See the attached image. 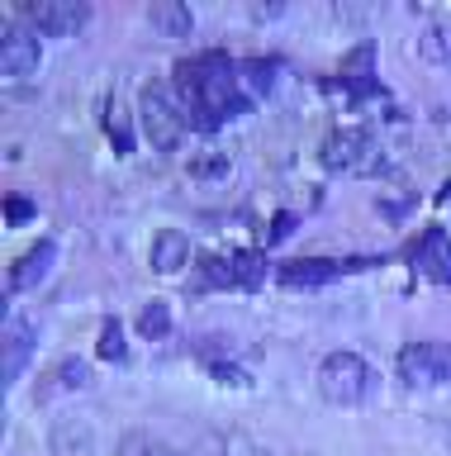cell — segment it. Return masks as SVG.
Returning a JSON list of instances; mask_svg holds the SVG:
<instances>
[{
    "label": "cell",
    "instance_id": "cell-23",
    "mask_svg": "<svg viewBox=\"0 0 451 456\" xmlns=\"http://www.w3.org/2000/svg\"><path fill=\"white\" fill-rule=\"evenodd\" d=\"M219 456H257V447H252L247 437H238V433H223L219 437Z\"/></svg>",
    "mask_w": 451,
    "mask_h": 456
},
{
    "label": "cell",
    "instance_id": "cell-8",
    "mask_svg": "<svg viewBox=\"0 0 451 456\" xmlns=\"http://www.w3.org/2000/svg\"><path fill=\"white\" fill-rule=\"evenodd\" d=\"M408 256H414V266H423L428 276H451V238L447 228H423V238L408 248Z\"/></svg>",
    "mask_w": 451,
    "mask_h": 456
},
{
    "label": "cell",
    "instance_id": "cell-9",
    "mask_svg": "<svg viewBox=\"0 0 451 456\" xmlns=\"http://www.w3.org/2000/svg\"><path fill=\"white\" fill-rule=\"evenodd\" d=\"M52 262H58V242H52V238H38L34 248L15 262V271H10V290H29V285H38V281L48 276Z\"/></svg>",
    "mask_w": 451,
    "mask_h": 456
},
{
    "label": "cell",
    "instance_id": "cell-3",
    "mask_svg": "<svg viewBox=\"0 0 451 456\" xmlns=\"http://www.w3.org/2000/svg\"><path fill=\"white\" fill-rule=\"evenodd\" d=\"M399 376L404 385H418V390L442 385L451 376V347L447 342H408L399 352Z\"/></svg>",
    "mask_w": 451,
    "mask_h": 456
},
{
    "label": "cell",
    "instance_id": "cell-1",
    "mask_svg": "<svg viewBox=\"0 0 451 456\" xmlns=\"http://www.w3.org/2000/svg\"><path fill=\"white\" fill-rule=\"evenodd\" d=\"M138 119H143V134L152 138V148L172 152L181 134H186V105L172 95V86L166 81H148L143 86V100H138Z\"/></svg>",
    "mask_w": 451,
    "mask_h": 456
},
{
    "label": "cell",
    "instance_id": "cell-11",
    "mask_svg": "<svg viewBox=\"0 0 451 456\" xmlns=\"http://www.w3.org/2000/svg\"><path fill=\"white\" fill-rule=\"evenodd\" d=\"M186 256H190V238L181 228H162L157 242H152V271L157 276H176L186 266Z\"/></svg>",
    "mask_w": 451,
    "mask_h": 456
},
{
    "label": "cell",
    "instance_id": "cell-10",
    "mask_svg": "<svg viewBox=\"0 0 451 456\" xmlns=\"http://www.w3.org/2000/svg\"><path fill=\"white\" fill-rule=\"evenodd\" d=\"M342 262H328V256H300V262H280L276 266V281L280 285H328Z\"/></svg>",
    "mask_w": 451,
    "mask_h": 456
},
{
    "label": "cell",
    "instance_id": "cell-15",
    "mask_svg": "<svg viewBox=\"0 0 451 456\" xmlns=\"http://www.w3.org/2000/svg\"><path fill=\"white\" fill-rule=\"evenodd\" d=\"M418 53L428 57V62H447V57H451V24L437 20V24L423 28V34H418Z\"/></svg>",
    "mask_w": 451,
    "mask_h": 456
},
{
    "label": "cell",
    "instance_id": "cell-4",
    "mask_svg": "<svg viewBox=\"0 0 451 456\" xmlns=\"http://www.w3.org/2000/svg\"><path fill=\"white\" fill-rule=\"evenodd\" d=\"M323 162L333 171H375L380 167V148L366 128H337L323 142Z\"/></svg>",
    "mask_w": 451,
    "mask_h": 456
},
{
    "label": "cell",
    "instance_id": "cell-21",
    "mask_svg": "<svg viewBox=\"0 0 451 456\" xmlns=\"http://www.w3.org/2000/svg\"><path fill=\"white\" fill-rule=\"evenodd\" d=\"M86 380H91V366L81 362V356H67V362L58 366V385H72L77 390V385H86Z\"/></svg>",
    "mask_w": 451,
    "mask_h": 456
},
{
    "label": "cell",
    "instance_id": "cell-25",
    "mask_svg": "<svg viewBox=\"0 0 451 456\" xmlns=\"http://www.w3.org/2000/svg\"><path fill=\"white\" fill-rule=\"evenodd\" d=\"M214 380H223V385H252L247 370H243V366H229V362H223V366L214 362Z\"/></svg>",
    "mask_w": 451,
    "mask_h": 456
},
{
    "label": "cell",
    "instance_id": "cell-14",
    "mask_svg": "<svg viewBox=\"0 0 451 456\" xmlns=\"http://www.w3.org/2000/svg\"><path fill=\"white\" fill-rule=\"evenodd\" d=\"M138 333L143 338H166L172 333V305H166V299H148V305L138 309Z\"/></svg>",
    "mask_w": 451,
    "mask_h": 456
},
{
    "label": "cell",
    "instance_id": "cell-5",
    "mask_svg": "<svg viewBox=\"0 0 451 456\" xmlns=\"http://www.w3.org/2000/svg\"><path fill=\"white\" fill-rule=\"evenodd\" d=\"M91 20V5L86 0H34L29 5V24L44 28V34H77L81 24Z\"/></svg>",
    "mask_w": 451,
    "mask_h": 456
},
{
    "label": "cell",
    "instance_id": "cell-16",
    "mask_svg": "<svg viewBox=\"0 0 451 456\" xmlns=\"http://www.w3.org/2000/svg\"><path fill=\"white\" fill-rule=\"evenodd\" d=\"M119 456H181V452H176V447H166V442H162V437H152V433H124Z\"/></svg>",
    "mask_w": 451,
    "mask_h": 456
},
{
    "label": "cell",
    "instance_id": "cell-24",
    "mask_svg": "<svg viewBox=\"0 0 451 456\" xmlns=\"http://www.w3.org/2000/svg\"><path fill=\"white\" fill-rule=\"evenodd\" d=\"M190 171L195 176H223V171H229V157H200Z\"/></svg>",
    "mask_w": 451,
    "mask_h": 456
},
{
    "label": "cell",
    "instance_id": "cell-18",
    "mask_svg": "<svg viewBox=\"0 0 451 456\" xmlns=\"http://www.w3.org/2000/svg\"><path fill=\"white\" fill-rule=\"evenodd\" d=\"M200 266H205V285H238L233 256H219V252H209Z\"/></svg>",
    "mask_w": 451,
    "mask_h": 456
},
{
    "label": "cell",
    "instance_id": "cell-20",
    "mask_svg": "<svg viewBox=\"0 0 451 456\" xmlns=\"http://www.w3.org/2000/svg\"><path fill=\"white\" fill-rule=\"evenodd\" d=\"M34 214H38V205H34L29 195H10V200H5V224H10V228H15V224H29Z\"/></svg>",
    "mask_w": 451,
    "mask_h": 456
},
{
    "label": "cell",
    "instance_id": "cell-17",
    "mask_svg": "<svg viewBox=\"0 0 451 456\" xmlns=\"http://www.w3.org/2000/svg\"><path fill=\"white\" fill-rule=\"evenodd\" d=\"M233 271H238V285H247V290H257L266 281V262L257 252H233Z\"/></svg>",
    "mask_w": 451,
    "mask_h": 456
},
{
    "label": "cell",
    "instance_id": "cell-26",
    "mask_svg": "<svg viewBox=\"0 0 451 456\" xmlns=\"http://www.w3.org/2000/svg\"><path fill=\"white\" fill-rule=\"evenodd\" d=\"M290 228H294V214H290V209H280L276 219H271V233H266V238H271V242H280V238L290 233Z\"/></svg>",
    "mask_w": 451,
    "mask_h": 456
},
{
    "label": "cell",
    "instance_id": "cell-22",
    "mask_svg": "<svg viewBox=\"0 0 451 456\" xmlns=\"http://www.w3.org/2000/svg\"><path fill=\"white\" fill-rule=\"evenodd\" d=\"M371 62H375V43L366 38V43H357V48L347 53V62H342V77H357V71H361V67H371Z\"/></svg>",
    "mask_w": 451,
    "mask_h": 456
},
{
    "label": "cell",
    "instance_id": "cell-6",
    "mask_svg": "<svg viewBox=\"0 0 451 456\" xmlns=\"http://www.w3.org/2000/svg\"><path fill=\"white\" fill-rule=\"evenodd\" d=\"M38 34L24 24H10L5 34H0V71L5 77H29V71L38 67Z\"/></svg>",
    "mask_w": 451,
    "mask_h": 456
},
{
    "label": "cell",
    "instance_id": "cell-7",
    "mask_svg": "<svg viewBox=\"0 0 451 456\" xmlns=\"http://www.w3.org/2000/svg\"><path fill=\"white\" fill-rule=\"evenodd\" d=\"M34 323L29 319H10L5 323V342H0V376H5V385L20 380V370L29 366L34 356Z\"/></svg>",
    "mask_w": 451,
    "mask_h": 456
},
{
    "label": "cell",
    "instance_id": "cell-13",
    "mask_svg": "<svg viewBox=\"0 0 451 456\" xmlns=\"http://www.w3.org/2000/svg\"><path fill=\"white\" fill-rule=\"evenodd\" d=\"M152 24L162 28V34H172V38H181V34H190V10L181 5V0H157L152 5Z\"/></svg>",
    "mask_w": 451,
    "mask_h": 456
},
{
    "label": "cell",
    "instance_id": "cell-19",
    "mask_svg": "<svg viewBox=\"0 0 451 456\" xmlns=\"http://www.w3.org/2000/svg\"><path fill=\"white\" fill-rule=\"evenodd\" d=\"M124 323L119 319H105L101 323V356H109V362H124Z\"/></svg>",
    "mask_w": 451,
    "mask_h": 456
},
{
    "label": "cell",
    "instance_id": "cell-2",
    "mask_svg": "<svg viewBox=\"0 0 451 456\" xmlns=\"http://www.w3.org/2000/svg\"><path fill=\"white\" fill-rule=\"evenodd\" d=\"M371 385H375V370L366 366L357 352H333V356H323V366H318V390H323V399H333V404H361V399L371 395Z\"/></svg>",
    "mask_w": 451,
    "mask_h": 456
},
{
    "label": "cell",
    "instance_id": "cell-12",
    "mask_svg": "<svg viewBox=\"0 0 451 456\" xmlns=\"http://www.w3.org/2000/svg\"><path fill=\"white\" fill-rule=\"evenodd\" d=\"M276 71H280L276 57H243V62H238V81H243L247 100L271 91V86H276Z\"/></svg>",
    "mask_w": 451,
    "mask_h": 456
}]
</instances>
